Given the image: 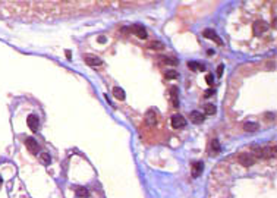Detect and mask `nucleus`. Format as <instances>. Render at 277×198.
<instances>
[{
  "instance_id": "obj_17",
  "label": "nucleus",
  "mask_w": 277,
  "mask_h": 198,
  "mask_svg": "<svg viewBox=\"0 0 277 198\" xmlns=\"http://www.w3.org/2000/svg\"><path fill=\"white\" fill-rule=\"evenodd\" d=\"M113 95H114L116 99H119V100H125L126 99L125 91H123L120 87H114V88H113Z\"/></svg>"
},
{
  "instance_id": "obj_19",
  "label": "nucleus",
  "mask_w": 277,
  "mask_h": 198,
  "mask_svg": "<svg viewBox=\"0 0 277 198\" xmlns=\"http://www.w3.org/2000/svg\"><path fill=\"white\" fill-rule=\"evenodd\" d=\"M204 110H205V115H214L216 113V106L211 104V103H207L204 106Z\"/></svg>"
},
{
  "instance_id": "obj_26",
  "label": "nucleus",
  "mask_w": 277,
  "mask_h": 198,
  "mask_svg": "<svg viewBox=\"0 0 277 198\" xmlns=\"http://www.w3.org/2000/svg\"><path fill=\"white\" fill-rule=\"evenodd\" d=\"M223 69H224V66H223V65H220V66L217 68V76H218V78L221 76V73H223Z\"/></svg>"
},
{
  "instance_id": "obj_20",
  "label": "nucleus",
  "mask_w": 277,
  "mask_h": 198,
  "mask_svg": "<svg viewBox=\"0 0 277 198\" xmlns=\"http://www.w3.org/2000/svg\"><path fill=\"white\" fill-rule=\"evenodd\" d=\"M40 160H41V163L43 165H50V161H52V158H50V156L47 154V153H41V156H40Z\"/></svg>"
},
{
  "instance_id": "obj_8",
  "label": "nucleus",
  "mask_w": 277,
  "mask_h": 198,
  "mask_svg": "<svg viewBox=\"0 0 277 198\" xmlns=\"http://www.w3.org/2000/svg\"><path fill=\"white\" fill-rule=\"evenodd\" d=\"M169 94H170V103L175 109L179 107V92H178V87H170L169 90Z\"/></svg>"
},
{
  "instance_id": "obj_11",
  "label": "nucleus",
  "mask_w": 277,
  "mask_h": 198,
  "mask_svg": "<svg viewBox=\"0 0 277 198\" xmlns=\"http://www.w3.org/2000/svg\"><path fill=\"white\" fill-rule=\"evenodd\" d=\"M145 122H147L148 126H154L157 123V113H156V110H148L145 113Z\"/></svg>"
},
{
  "instance_id": "obj_16",
  "label": "nucleus",
  "mask_w": 277,
  "mask_h": 198,
  "mask_svg": "<svg viewBox=\"0 0 277 198\" xmlns=\"http://www.w3.org/2000/svg\"><path fill=\"white\" fill-rule=\"evenodd\" d=\"M258 123L257 122H245V125H244V129L246 132H255L258 131Z\"/></svg>"
},
{
  "instance_id": "obj_5",
  "label": "nucleus",
  "mask_w": 277,
  "mask_h": 198,
  "mask_svg": "<svg viewBox=\"0 0 277 198\" xmlns=\"http://www.w3.org/2000/svg\"><path fill=\"white\" fill-rule=\"evenodd\" d=\"M84 60H85V63L88 66H101L103 65V60L97 57V56H94V54H84Z\"/></svg>"
},
{
  "instance_id": "obj_24",
  "label": "nucleus",
  "mask_w": 277,
  "mask_h": 198,
  "mask_svg": "<svg viewBox=\"0 0 277 198\" xmlns=\"http://www.w3.org/2000/svg\"><path fill=\"white\" fill-rule=\"evenodd\" d=\"M214 94H216V88L213 87V88H210V90H207V91L204 92V97H205V99H208V97L214 95Z\"/></svg>"
},
{
  "instance_id": "obj_4",
  "label": "nucleus",
  "mask_w": 277,
  "mask_h": 198,
  "mask_svg": "<svg viewBox=\"0 0 277 198\" xmlns=\"http://www.w3.org/2000/svg\"><path fill=\"white\" fill-rule=\"evenodd\" d=\"M170 122H171V126H173L175 129L185 128V125H186V120H185V118L182 116V115H173L171 119H170Z\"/></svg>"
},
{
  "instance_id": "obj_23",
  "label": "nucleus",
  "mask_w": 277,
  "mask_h": 198,
  "mask_svg": "<svg viewBox=\"0 0 277 198\" xmlns=\"http://www.w3.org/2000/svg\"><path fill=\"white\" fill-rule=\"evenodd\" d=\"M211 150H213L214 153H218V151H220V145H218V141H217V139H214V141L211 142Z\"/></svg>"
},
{
  "instance_id": "obj_3",
  "label": "nucleus",
  "mask_w": 277,
  "mask_h": 198,
  "mask_svg": "<svg viewBox=\"0 0 277 198\" xmlns=\"http://www.w3.org/2000/svg\"><path fill=\"white\" fill-rule=\"evenodd\" d=\"M237 161H239L242 166H245V167H249V166H252L254 163H255V158H254V156H251V154H245V153H242V154L237 156Z\"/></svg>"
},
{
  "instance_id": "obj_1",
  "label": "nucleus",
  "mask_w": 277,
  "mask_h": 198,
  "mask_svg": "<svg viewBox=\"0 0 277 198\" xmlns=\"http://www.w3.org/2000/svg\"><path fill=\"white\" fill-rule=\"evenodd\" d=\"M251 151L254 153L257 157H264V158H270L276 156V148L273 147H261V145H252Z\"/></svg>"
},
{
  "instance_id": "obj_25",
  "label": "nucleus",
  "mask_w": 277,
  "mask_h": 198,
  "mask_svg": "<svg viewBox=\"0 0 277 198\" xmlns=\"http://www.w3.org/2000/svg\"><path fill=\"white\" fill-rule=\"evenodd\" d=\"M205 81H207V84H208V85H213V82H214V76H213V73H208V75L205 76Z\"/></svg>"
},
{
  "instance_id": "obj_6",
  "label": "nucleus",
  "mask_w": 277,
  "mask_h": 198,
  "mask_svg": "<svg viewBox=\"0 0 277 198\" xmlns=\"http://www.w3.org/2000/svg\"><path fill=\"white\" fill-rule=\"evenodd\" d=\"M26 125L29 126V129L33 132H37L40 128V119L35 116V115H29L26 118Z\"/></svg>"
},
{
  "instance_id": "obj_13",
  "label": "nucleus",
  "mask_w": 277,
  "mask_h": 198,
  "mask_svg": "<svg viewBox=\"0 0 277 198\" xmlns=\"http://www.w3.org/2000/svg\"><path fill=\"white\" fill-rule=\"evenodd\" d=\"M202 167H204L202 161H195V163L192 165V176H194V178H198V176L201 175V172H202Z\"/></svg>"
},
{
  "instance_id": "obj_22",
  "label": "nucleus",
  "mask_w": 277,
  "mask_h": 198,
  "mask_svg": "<svg viewBox=\"0 0 277 198\" xmlns=\"http://www.w3.org/2000/svg\"><path fill=\"white\" fill-rule=\"evenodd\" d=\"M178 75H179V73L176 72V71H167V72L164 73L166 79H176V78H178Z\"/></svg>"
},
{
  "instance_id": "obj_29",
  "label": "nucleus",
  "mask_w": 277,
  "mask_h": 198,
  "mask_svg": "<svg viewBox=\"0 0 277 198\" xmlns=\"http://www.w3.org/2000/svg\"><path fill=\"white\" fill-rule=\"evenodd\" d=\"M2 182H3V181H2V178H0V185H2Z\"/></svg>"
},
{
  "instance_id": "obj_15",
  "label": "nucleus",
  "mask_w": 277,
  "mask_h": 198,
  "mask_svg": "<svg viewBox=\"0 0 277 198\" xmlns=\"http://www.w3.org/2000/svg\"><path fill=\"white\" fill-rule=\"evenodd\" d=\"M188 68L191 69V71H205V65L202 63H198V62H188Z\"/></svg>"
},
{
  "instance_id": "obj_18",
  "label": "nucleus",
  "mask_w": 277,
  "mask_h": 198,
  "mask_svg": "<svg viewBox=\"0 0 277 198\" xmlns=\"http://www.w3.org/2000/svg\"><path fill=\"white\" fill-rule=\"evenodd\" d=\"M148 49H151V50H163V49H164V44L160 43V41H151V43L148 44Z\"/></svg>"
},
{
  "instance_id": "obj_9",
  "label": "nucleus",
  "mask_w": 277,
  "mask_h": 198,
  "mask_svg": "<svg viewBox=\"0 0 277 198\" xmlns=\"http://www.w3.org/2000/svg\"><path fill=\"white\" fill-rule=\"evenodd\" d=\"M131 33L135 34V35H137V37H139L141 40L147 38V31H145L144 26H141V25H132L131 26Z\"/></svg>"
},
{
  "instance_id": "obj_12",
  "label": "nucleus",
  "mask_w": 277,
  "mask_h": 198,
  "mask_svg": "<svg viewBox=\"0 0 277 198\" xmlns=\"http://www.w3.org/2000/svg\"><path fill=\"white\" fill-rule=\"evenodd\" d=\"M204 119H205V116L201 112H198V110L191 112V120L194 122V123H202V122H204Z\"/></svg>"
},
{
  "instance_id": "obj_21",
  "label": "nucleus",
  "mask_w": 277,
  "mask_h": 198,
  "mask_svg": "<svg viewBox=\"0 0 277 198\" xmlns=\"http://www.w3.org/2000/svg\"><path fill=\"white\" fill-rule=\"evenodd\" d=\"M76 195H78V197H87V195H88L87 188H84V186H78V188H76Z\"/></svg>"
},
{
  "instance_id": "obj_2",
  "label": "nucleus",
  "mask_w": 277,
  "mask_h": 198,
  "mask_svg": "<svg viewBox=\"0 0 277 198\" xmlns=\"http://www.w3.org/2000/svg\"><path fill=\"white\" fill-rule=\"evenodd\" d=\"M25 145H26V150L31 153V154H34V156H35V154H38L40 145H38V142L33 138V137H28V138L25 139Z\"/></svg>"
},
{
  "instance_id": "obj_27",
  "label": "nucleus",
  "mask_w": 277,
  "mask_h": 198,
  "mask_svg": "<svg viewBox=\"0 0 277 198\" xmlns=\"http://www.w3.org/2000/svg\"><path fill=\"white\" fill-rule=\"evenodd\" d=\"M98 41H100V43H104V41H106V37H104V35L98 37Z\"/></svg>"
},
{
  "instance_id": "obj_14",
  "label": "nucleus",
  "mask_w": 277,
  "mask_h": 198,
  "mask_svg": "<svg viewBox=\"0 0 277 198\" xmlns=\"http://www.w3.org/2000/svg\"><path fill=\"white\" fill-rule=\"evenodd\" d=\"M158 62H161L164 65H178V60L175 57H169V56H158Z\"/></svg>"
},
{
  "instance_id": "obj_7",
  "label": "nucleus",
  "mask_w": 277,
  "mask_h": 198,
  "mask_svg": "<svg viewBox=\"0 0 277 198\" xmlns=\"http://www.w3.org/2000/svg\"><path fill=\"white\" fill-rule=\"evenodd\" d=\"M267 29H268L267 22H264V21H255V22H254V34H255V35H261V34H264Z\"/></svg>"
},
{
  "instance_id": "obj_28",
  "label": "nucleus",
  "mask_w": 277,
  "mask_h": 198,
  "mask_svg": "<svg viewBox=\"0 0 277 198\" xmlns=\"http://www.w3.org/2000/svg\"><path fill=\"white\" fill-rule=\"evenodd\" d=\"M66 56H67V59H71V52L69 50H66Z\"/></svg>"
},
{
  "instance_id": "obj_10",
  "label": "nucleus",
  "mask_w": 277,
  "mask_h": 198,
  "mask_svg": "<svg viewBox=\"0 0 277 198\" xmlns=\"http://www.w3.org/2000/svg\"><path fill=\"white\" fill-rule=\"evenodd\" d=\"M202 35H204L205 38H210V40H213V41H216L218 46H223V41H221V38L218 37L217 34L214 33V29H205Z\"/></svg>"
}]
</instances>
